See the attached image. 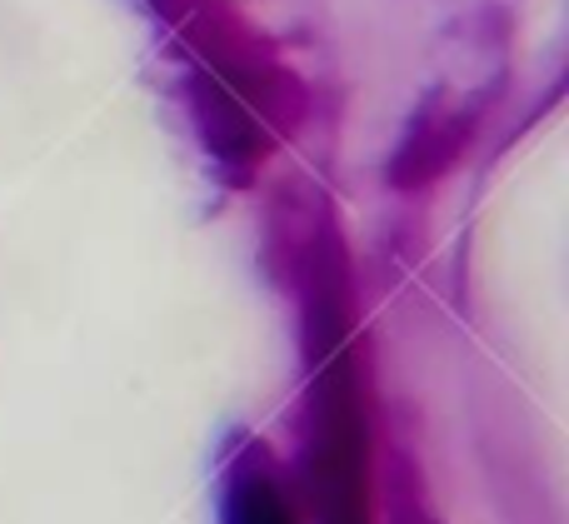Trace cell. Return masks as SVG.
<instances>
[{
    "instance_id": "obj_1",
    "label": "cell",
    "mask_w": 569,
    "mask_h": 524,
    "mask_svg": "<svg viewBox=\"0 0 569 524\" xmlns=\"http://www.w3.org/2000/svg\"><path fill=\"white\" fill-rule=\"evenodd\" d=\"M230 524H295L280 485L266 475H246L230 490Z\"/></svg>"
}]
</instances>
